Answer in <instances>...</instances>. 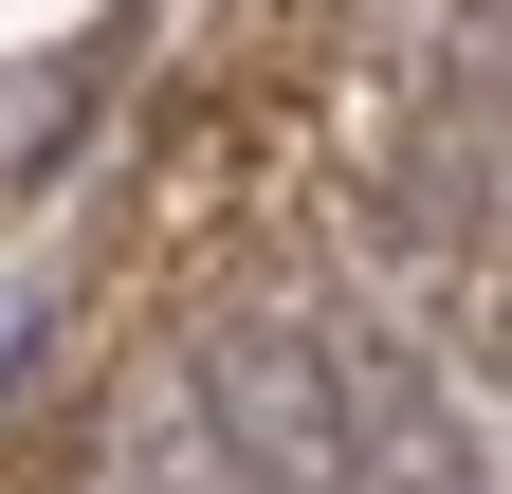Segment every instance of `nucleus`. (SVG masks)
<instances>
[{
  "instance_id": "f257e3e1",
  "label": "nucleus",
  "mask_w": 512,
  "mask_h": 494,
  "mask_svg": "<svg viewBox=\"0 0 512 494\" xmlns=\"http://www.w3.org/2000/svg\"><path fill=\"white\" fill-rule=\"evenodd\" d=\"M74 129H92V55H74V74H19V92H0V183H55Z\"/></svg>"
}]
</instances>
